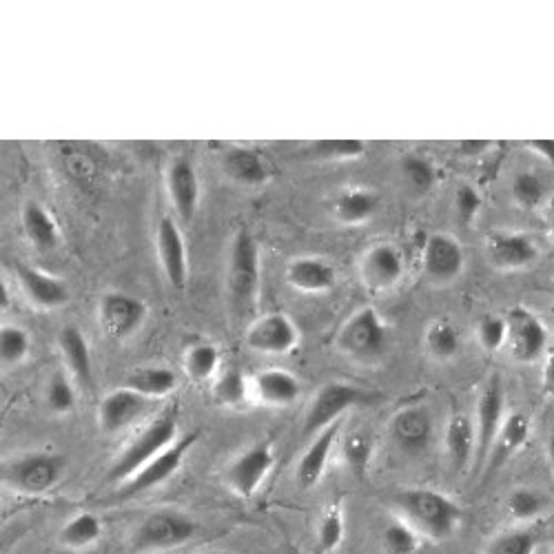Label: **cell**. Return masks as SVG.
Segmentation results:
<instances>
[{
    "mask_svg": "<svg viewBox=\"0 0 554 554\" xmlns=\"http://www.w3.org/2000/svg\"><path fill=\"white\" fill-rule=\"evenodd\" d=\"M393 501L399 517L408 521L422 535V539L444 541L453 537L459 523L464 521V510L457 501L439 490H402L397 492Z\"/></svg>",
    "mask_w": 554,
    "mask_h": 554,
    "instance_id": "cell-1",
    "label": "cell"
},
{
    "mask_svg": "<svg viewBox=\"0 0 554 554\" xmlns=\"http://www.w3.org/2000/svg\"><path fill=\"white\" fill-rule=\"evenodd\" d=\"M260 244L249 229L233 233L227 260V302L233 320H246L260 295Z\"/></svg>",
    "mask_w": 554,
    "mask_h": 554,
    "instance_id": "cell-2",
    "label": "cell"
},
{
    "mask_svg": "<svg viewBox=\"0 0 554 554\" xmlns=\"http://www.w3.org/2000/svg\"><path fill=\"white\" fill-rule=\"evenodd\" d=\"M178 437V417L176 413H164L156 419H151L145 430L127 441L125 448L120 450L118 457L111 461L107 481L116 486H122L131 479L138 470L149 464L153 457H158L162 450H167L171 444H176Z\"/></svg>",
    "mask_w": 554,
    "mask_h": 554,
    "instance_id": "cell-3",
    "label": "cell"
},
{
    "mask_svg": "<svg viewBox=\"0 0 554 554\" xmlns=\"http://www.w3.org/2000/svg\"><path fill=\"white\" fill-rule=\"evenodd\" d=\"M198 521L176 508L153 510L131 532L129 548L136 554L171 552L187 546L198 535Z\"/></svg>",
    "mask_w": 554,
    "mask_h": 554,
    "instance_id": "cell-4",
    "label": "cell"
},
{
    "mask_svg": "<svg viewBox=\"0 0 554 554\" xmlns=\"http://www.w3.org/2000/svg\"><path fill=\"white\" fill-rule=\"evenodd\" d=\"M335 346L344 357L359 364L379 362L391 346V328L373 306L355 311L342 324Z\"/></svg>",
    "mask_w": 554,
    "mask_h": 554,
    "instance_id": "cell-5",
    "label": "cell"
},
{
    "mask_svg": "<svg viewBox=\"0 0 554 554\" xmlns=\"http://www.w3.org/2000/svg\"><path fill=\"white\" fill-rule=\"evenodd\" d=\"M65 473V457L58 453H25L7 459L0 470L3 484L25 497H40L54 490Z\"/></svg>",
    "mask_w": 554,
    "mask_h": 554,
    "instance_id": "cell-6",
    "label": "cell"
},
{
    "mask_svg": "<svg viewBox=\"0 0 554 554\" xmlns=\"http://www.w3.org/2000/svg\"><path fill=\"white\" fill-rule=\"evenodd\" d=\"M371 399H373L371 393L353 384H346V382L324 384L320 391L315 393L309 410H306V417L302 424L304 435L313 437L317 433H322L324 428L342 422V417L344 413H348V410L359 404H368Z\"/></svg>",
    "mask_w": 554,
    "mask_h": 554,
    "instance_id": "cell-7",
    "label": "cell"
},
{
    "mask_svg": "<svg viewBox=\"0 0 554 554\" xmlns=\"http://www.w3.org/2000/svg\"><path fill=\"white\" fill-rule=\"evenodd\" d=\"M506 391L504 384L499 382V377H490L488 384L481 388L477 399V413H475V435H477V448H475V473H481L486 466V459L492 450V444L499 435L501 426L506 422Z\"/></svg>",
    "mask_w": 554,
    "mask_h": 554,
    "instance_id": "cell-8",
    "label": "cell"
},
{
    "mask_svg": "<svg viewBox=\"0 0 554 554\" xmlns=\"http://www.w3.org/2000/svg\"><path fill=\"white\" fill-rule=\"evenodd\" d=\"M198 435H184L178 439L176 444H171L167 450H162L158 457H153L149 464L142 466L136 475L127 479L125 484L118 486V497L127 499V497H138L145 495V492L160 488L162 484L178 473L182 468L184 459L191 453V448L196 446Z\"/></svg>",
    "mask_w": 554,
    "mask_h": 554,
    "instance_id": "cell-9",
    "label": "cell"
},
{
    "mask_svg": "<svg viewBox=\"0 0 554 554\" xmlns=\"http://www.w3.org/2000/svg\"><path fill=\"white\" fill-rule=\"evenodd\" d=\"M147 320V304L136 295L109 291L100 297L98 324L102 335L111 342H125Z\"/></svg>",
    "mask_w": 554,
    "mask_h": 554,
    "instance_id": "cell-10",
    "label": "cell"
},
{
    "mask_svg": "<svg viewBox=\"0 0 554 554\" xmlns=\"http://www.w3.org/2000/svg\"><path fill=\"white\" fill-rule=\"evenodd\" d=\"M275 466V450L269 441H260V444H253L251 448L242 450V453L235 457L229 468L224 481L231 488L233 495L242 499L255 497L264 484V479L271 475Z\"/></svg>",
    "mask_w": 554,
    "mask_h": 554,
    "instance_id": "cell-11",
    "label": "cell"
},
{
    "mask_svg": "<svg viewBox=\"0 0 554 554\" xmlns=\"http://www.w3.org/2000/svg\"><path fill=\"white\" fill-rule=\"evenodd\" d=\"M388 435L402 453L410 457L422 455L435 435L433 415L422 404L402 406L388 422Z\"/></svg>",
    "mask_w": 554,
    "mask_h": 554,
    "instance_id": "cell-12",
    "label": "cell"
},
{
    "mask_svg": "<svg viewBox=\"0 0 554 554\" xmlns=\"http://www.w3.org/2000/svg\"><path fill=\"white\" fill-rule=\"evenodd\" d=\"M244 342L255 353L286 355L300 344V333L291 317L284 313H269L249 322L244 331Z\"/></svg>",
    "mask_w": 554,
    "mask_h": 554,
    "instance_id": "cell-13",
    "label": "cell"
},
{
    "mask_svg": "<svg viewBox=\"0 0 554 554\" xmlns=\"http://www.w3.org/2000/svg\"><path fill=\"white\" fill-rule=\"evenodd\" d=\"M404 253L393 242H379L366 249L359 262V275L371 291H391L404 277Z\"/></svg>",
    "mask_w": 554,
    "mask_h": 554,
    "instance_id": "cell-14",
    "label": "cell"
},
{
    "mask_svg": "<svg viewBox=\"0 0 554 554\" xmlns=\"http://www.w3.org/2000/svg\"><path fill=\"white\" fill-rule=\"evenodd\" d=\"M156 251L160 269L171 284V289L184 291L189 280V260H187V244L184 235L178 227V222L164 215L156 229Z\"/></svg>",
    "mask_w": 554,
    "mask_h": 554,
    "instance_id": "cell-15",
    "label": "cell"
},
{
    "mask_svg": "<svg viewBox=\"0 0 554 554\" xmlns=\"http://www.w3.org/2000/svg\"><path fill=\"white\" fill-rule=\"evenodd\" d=\"M508 344L510 355L521 364H530L541 357L548 344V331L535 313L528 309H512L508 315Z\"/></svg>",
    "mask_w": 554,
    "mask_h": 554,
    "instance_id": "cell-16",
    "label": "cell"
},
{
    "mask_svg": "<svg viewBox=\"0 0 554 554\" xmlns=\"http://www.w3.org/2000/svg\"><path fill=\"white\" fill-rule=\"evenodd\" d=\"M422 264L430 282L450 284L464 271L466 255L455 238L446 233H433L424 244Z\"/></svg>",
    "mask_w": 554,
    "mask_h": 554,
    "instance_id": "cell-17",
    "label": "cell"
},
{
    "mask_svg": "<svg viewBox=\"0 0 554 554\" xmlns=\"http://www.w3.org/2000/svg\"><path fill=\"white\" fill-rule=\"evenodd\" d=\"M486 255L501 271H519L537 262L539 249L528 233L495 231L486 240Z\"/></svg>",
    "mask_w": 554,
    "mask_h": 554,
    "instance_id": "cell-18",
    "label": "cell"
},
{
    "mask_svg": "<svg viewBox=\"0 0 554 554\" xmlns=\"http://www.w3.org/2000/svg\"><path fill=\"white\" fill-rule=\"evenodd\" d=\"M149 406L151 399L120 386L102 397L98 406V426L105 435H116L120 430L136 424L147 413Z\"/></svg>",
    "mask_w": 554,
    "mask_h": 554,
    "instance_id": "cell-19",
    "label": "cell"
},
{
    "mask_svg": "<svg viewBox=\"0 0 554 554\" xmlns=\"http://www.w3.org/2000/svg\"><path fill=\"white\" fill-rule=\"evenodd\" d=\"M167 193L173 211L184 224L196 218L200 204V178L189 158L180 156L171 160L167 169Z\"/></svg>",
    "mask_w": 554,
    "mask_h": 554,
    "instance_id": "cell-20",
    "label": "cell"
},
{
    "mask_svg": "<svg viewBox=\"0 0 554 554\" xmlns=\"http://www.w3.org/2000/svg\"><path fill=\"white\" fill-rule=\"evenodd\" d=\"M16 280L27 300L32 302L36 309L54 311L71 300V291L65 280H60V277L49 275L40 269H34V266L18 264Z\"/></svg>",
    "mask_w": 554,
    "mask_h": 554,
    "instance_id": "cell-21",
    "label": "cell"
},
{
    "mask_svg": "<svg viewBox=\"0 0 554 554\" xmlns=\"http://www.w3.org/2000/svg\"><path fill=\"white\" fill-rule=\"evenodd\" d=\"M340 428H342V422H337L333 426L324 428L322 433L313 435L309 448L304 450L300 461H297V466H295L297 488L313 490L317 484H320L326 473L328 459H331L337 439H340Z\"/></svg>",
    "mask_w": 554,
    "mask_h": 554,
    "instance_id": "cell-22",
    "label": "cell"
},
{
    "mask_svg": "<svg viewBox=\"0 0 554 554\" xmlns=\"http://www.w3.org/2000/svg\"><path fill=\"white\" fill-rule=\"evenodd\" d=\"M286 284L297 293L306 295H320L335 289L337 271L335 266L324 260L315 258V255H300L286 264Z\"/></svg>",
    "mask_w": 554,
    "mask_h": 554,
    "instance_id": "cell-23",
    "label": "cell"
},
{
    "mask_svg": "<svg viewBox=\"0 0 554 554\" xmlns=\"http://www.w3.org/2000/svg\"><path fill=\"white\" fill-rule=\"evenodd\" d=\"M302 395V384L293 373L282 371V368H266L251 379V399L269 406V408H286L293 406Z\"/></svg>",
    "mask_w": 554,
    "mask_h": 554,
    "instance_id": "cell-24",
    "label": "cell"
},
{
    "mask_svg": "<svg viewBox=\"0 0 554 554\" xmlns=\"http://www.w3.org/2000/svg\"><path fill=\"white\" fill-rule=\"evenodd\" d=\"M222 171L240 187H264L271 180V167L260 151L231 147L222 153Z\"/></svg>",
    "mask_w": 554,
    "mask_h": 554,
    "instance_id": "cell-25",
    "label": "cell"
},
{
    "mask_svg": "<svg viewBox=\"0 0 554 554\" xmlns=\"http://www.w3.org/2000/svg\"><path fill=\"white\" fill-rule=\"evenodd\" d=\"M530 433H532V426L528 415L510 413L506 417L504 426H501L495 444H492V450L486 459V475L497 473V470L504 468L512 457L521 453L528 444Z\"/></svg>",
    "mask_w": 554,
    "mask_h": 554,
    "instance_id": "cell-26",
    "label": "cell"
},
{
    "mask_svg": "<svg viewBox=\"0 0 554 554\" xmlns=\"http://www.w3.org/2000/svg\"><path fill=\"white\" fill-rule=\"evenodd\" d=\"M58 348L67 366V373L74 377V382L80 386H89L91 375H94V364H91V348L85 333L74 324L65 326L58 333Z\"/></svg>",
    "mask_w": 554,
    "mask_h": 554,
    "instance_id": "cell-27",
    "label": "cell"
},
{
    "mask_svg": "<svg viewBox=\"0 0 554 554\" xmlns=\"http://www.w3.org/2000/svg\"><path fill=\"white\" fill-rule=\"evenodd\" d=\"M446 455L457 473H464L468 466L475 464V422L464 413H455L446 424Z\"/></svg>",
    "mask_w": 554,
    "mask_h": 554,
    "instance_id": "cell-28",
    "label": "cell"
},
{
    "mask_svg": "<svg viewBox=\"0 0 554 554\" xmlns=\"http://www.w3.org/2000/svg\"><path fill=\"white\" fill-rule=\"evenodd\" d=\"M120 386L138 393L147 399H162L178 388V375L164 366H142L127 373L125 382Z\"/></svg>",
    "mask_w": 554,
    "mask_h": 554,
    "instance_id": "cell-29",
    "label": "cell"
},
{
    "mask_svg": "<svg viewBox=\"0 0 554 554\" xmlns=\"http://www.w3.org/2000/svg\"><path fill=\"white\" fill-rule=\"evenodd\" d=\"M379 209V196L371 189H346L333 202V215L346 227L368 222Z\"/></svg>",
    "mask_w": 554,
    "mask_h": 554,
    "instance_id": "cell-30",
    "label": "cell"
},
{
    "mask_svg": "<svg viewBox=\"0 0 554 554\" xmlns=\"http://www.w3.org/2000/svg\"><path fill=\"white\" fill-rule=\"evenodd\" d=\"M23 231L27 240L32 242L38 251H49L58 244V227L54 215H51L43 204L29 200L23 207Z\"/></svg>",
    "mask_w": 554,
    "mask_h": 554,
    "instance_id": "cell-31",
    "label": "cell"
},
{
    "mask_svg": "<svg viewBox=\"0 0 554 554\" xmlns=\"http://www.w3.org/2000/svg\"><path fill=\"white\" fill-rule=\"evenodd\" d=\"M102 537V521L94 512H78L58 530V543L67 550H87Z\"/></svg>",
    "mask_w": 554,
    "mask_h": 554,
    "instance_id": "cell-32",
    "label": "cell"
},
{
    "mask_svg": "<svg viewBox=\"0 0 554 554\" xmlns=\"http://www.w3.org/2000/svg\"><path fill=\"white\" fill-rule=\"evenodd\" d=\"M182 368L191 382H209L218 375L220 348L211 342H193L182 355Z\"/></svg>",
    "mask_w": 554,
    "mask_h": 554,
    "instance_id": "cell-33",
    "label": "cell"
},
{
    "mask_svg": "<svg viewBox=\"0 0 554 554\" xmlns=\"http://www.w3.org/2000/svg\"><path fill=\"white\" fill-rule=\"evenodd\" d=\"M375 455L373 437L364 430H353L342 439V459L355 479H366Z\"/></svg>",
    "mask_w": 554,
    "mask_h": 554,
    "instance_id": "cell-34",
    "label": "cell"
},
{
    "mask_svg": "<svg viewBox=\"0 0 554 554\" xmlns=\"http://www.w3.org/2000/svg\"><path fill=\"white\" fill-rule=\"evenodd\" d=\"M426 353L437 362H450L461 351V337L450 320H433L424 333Z\"/></svg>",
    "mask_w": 554,
    "mask_h": 554,
    "instance_id": "cell-35",
    "label": "cell"
},
{
    "mask_svg": "<svg viewBox=\"0 0 554 554\" xmlns=\"http://www.w3.org/2000/svg\"><path fill=\"white\" fill-rule=\"evenodd\" d=\"M213 397L220 406L240 408L251 399V379H246L238 368L222 371L213 382Z\"/></svg>",
    "mask_w": 554,
    "mask_h": 554,
    "instance_id": "cell-36",
    "label": "cell"
},
{
    "mask_svg": "<svg viewBox=\"0 0 554 554\" xmlns=\"http://www.w3.org/2000/svg\"><path fill=\"white\" fill-rule=\"evenodd\" d=\"M399 173H402V180L415 196H426L437 184L435 164L424 156H417V153H408V156L402 158V162H399Z\"/></svg>",
    "mask_w": 554,
    "mask_h": 554,
    "instance_id": "cell-37",
    "label": "cell"
},
{
    "mask_svg": "<svg viewBox=\"0 0 554 554\" xmlns=\"http://www.w3.org/2000/svg\"><path fill=\"white\" fill-rule=\"evenodd\" d=\"M422 548V535L408 521L397 517L382 530V550L386 554H417Z\"/></svg>",
    "mask_w": 554,
    "mask_h": 554,
    "instance_id": "cell-38",
    "label": "cell"
},
{
    "mask_svg": "<svg viewBox=\"0 0 554 554\" xmlns=\"http://www.w3.org/2000/svg\"><path fill=\"white\" fill-rule=\"evenodd\" d=\"M344 535H346L344 508L340 504H331L322 512V519L317 523V550L322 554L335 552L342 546Z\"/></svg>",
    "mask_w": 554,
    "mask_h": 554,
    "instance_id": "cell-39",
    "label": "cell"
},
{
    "mask_svg": "<svg viewBox=\"0 0 554 554\" xmlns=\"http://www.w3.org/2000/svg\"><path fill=\"white\" fill-rule=\"evenodd\" d=\"M364 153H366V142L364 140L326 138V140L311 142V156L317 158V160L348 162V160L362 158Z\"/></svg>",
    "mask_w": 554,
    "mask_h": 554,
    "instance_id": "cell-40",
    "label": "cell"
},
{
    "mask_svg": "<svg viewBox=\"0 0 554 554\" xmlns=\"http://www.w3.org/2000/svg\"><path fill=\"white\" fill-rule=\"evenodd\" d=\"M45 406L51 410L54 415H67L76 408V386H74V377L56 371L49 377V382L45 386Z\"/></svg>",
    "mask_w": 554,
    "mask_h": 554,
    "instance_id": "cell-41",
    "label": "cell"
},
{
    "mask_svg": "<svg viewBox=\"0 0 554 554\" xmlns=\"http://www.w3.org/2000/svg\"><path fill=\"white\" fill-rule=\"evenodd\" d=\"M512 200H515L521 209L526 211H535L539 209L543 202H546V196H548V189H546V182H543L537 173L532 171H521L515 176V180H512Z\"/></svg>",
    "mask_w": 554,
    "mask_h": 554,
    "instance_id": "cell-42",
    "label": "cell"
},
{
    "mask_svg": "<svg viewBox=\"0 0 554 554\" xmlns=\"http://www.w3.org/2000/svg\"><path fill=\"white\" fill-rule=\"evenodd\" d=\"M548 506V499L539 490L532 488H517L512 490L506 499L508 515L515 521H532L543 515Z\"/></svg>",
    "mask_w": 554,
    "mask_h": 554,
    "instance_id": "cell-43",
    "label": "cell"
},
{
    "mask_svg": "<svg viewBox=\"0 0 554 554\" xmlns=\"http://www.w3.org/2000/svg\"><path fill=\"white\" fill-rule=\"evenodd\" d=\"M29 348H32V340L25 328L7 324L0 328V359L5 366H16L27 359Z\"/></svg>",
    "mask_w": 554,
    "mask_h": 554,
    "instance_id": "cell-44",
    "label": "cell"
},
{
    "mask_svg": "<svg viewBox=\"0 0 554 554\" xmlns=\"http://www.w3.org/2000/svg\"><path fill=\"white\" fill-rule=\"evenodd\" d=\"M537 537L530 530H508L492 537L484 554H535Z\"/></svg>",
    "mask_w": 554,
    "mask_h": 554,
    "instance_id": "cell-45",
    "label": "cell"
},
{
    "mask_svg": "<svg viewBox=\"0 0 554 554\" xmlns=\"http://www.w3.org/2000/svg\"><path fill=\"white\" fill-rule=\"evenodd\" d=\"M477 340L486 353H497L508 344V320L506 315L488 313L477 324Z\"/></svg>",
    "mask_w": 554,
    "mask_h": 554,
    "instance_id": "cell-46",
    "label": "cell"
},
{
    "mask_svg": "<svg viewBox=\"0 0 554 554\" xmlns=\"http://www.w3.org/2000/svg\"><path fill=\"white\" fill-rule=\"evenodd\" d=\"M481 204H484V200H481L479 191L473 187V184H459L455 191V215L461 227L464 229L473 227L481 211Z\"/></svg>",
    "mask_w": 554,
    "mask_h": 554,
    "instance_id": "cell-47",
    "label": "cell"
},
{
    "mask_svg": "<svg viewBox=\"0 0 554 554\" xmlns=\"http://www.w3.org/2000/svg\"><path fill=\"white\" fill-rule=\"evenodd\" d=\"M526 147L535 151L539 158L546 160L554 167V140L552 138H537V140H526Z\"/></svg>",
    "mask_w": 554,
    "mask_h": 554,
    "instance_id": "cell-48",
    "label": "cell"
},
{
    "mask_svg": "<svg viewBox=\"0 0 554 554\" xmlns=\"http://www.w3.org/2000/svg\"><path fill=\"white\" fill-rule=\"evenodd\" d=\"M543 391L554 397V353H550L546 364H543Z\"/></svg>",
    "mask_w": 554,
    "mask_h": 554,
    "instance_id": "cell-49",
    "label": "cell"
},
{
    "mask_svg": "<svg viewBox=\"0 0 554 554\" xmlns=\"http://www.w3.org/2000/svg\"><path fill=\"white\" fill-rule=\"evenodd\" d=\"M546 453H548L550 466H552V470H554V435H550V439H548V444H546Z\"/></svg>",
    "mask_w": 554,
    "mask_h": 554,
    "instance_id": "cell-50",
    "label": "cell"
},
{
    "mask_svg": "<svg viewBox=\"0 0 554 554\" xmlns=\"http://www.w3.org/2000/svg\"><path fill=\"white\" fill-rule=\"evenodd\" d=\"M550 238L554 242V204H552V213H550Z\"/></svg>",
    "mask_w": 554,
    "mask_h": 554,
    "instance_id": "cell-51",
    "label": "cell"
},
{
    "mask_svg": "<svg viewBox=\"0 0 554 554\" xmlns=\"http://www.w3.org/2000/svg\"><path fill=\"white\" fill-rule=\"evenodd\" d=\"M552 554H554V548H552Z\"/></svg>",
    "mask_w": 554,
    "mask_h": 554,
    "instance_id": "cell-52",
    "label": "cell"
}]
</instances>
